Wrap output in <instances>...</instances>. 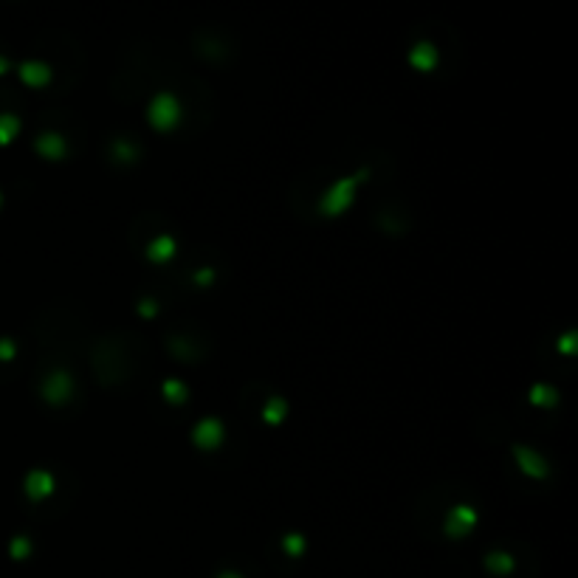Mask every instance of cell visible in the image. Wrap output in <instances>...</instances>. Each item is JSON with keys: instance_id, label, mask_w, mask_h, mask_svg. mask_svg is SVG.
<instances>
[{"instance_id": "obj_17", "label": "cell", "mask_w": 578, "mask_h": 578, "mask_svg": "<svg viewBox=\"0 0 578 578\" xmlns=\"http://www.w3.org/2000/svg\"><path fill=\"white\" fill-rule=\"evenodd\" d=\"M113 155H116L122 164H130V161H136V158H139V149H136V144H130V142L119 139V142H113Z\"/></svg>"}, {"instance_id": "obj_20", "label": "cell", "mask_w": 578, "mask_h": 578, "mask_svg": "<svg viewBox=\"0 0 578 578\" xmlns=\"http://www.w3.org/2000/svg\"><path fill=\"white\" fill-rule=\"evenodd\" d=\"M556 347H559L562 353H567V356H570V353H576V347H578L576 330H567V333H564V336H562V339L556 342Z\"/></svg>"}, {"instance_id": "obj_2", "label": "cell", "mask_w": 578, "mask_h": 578, "mask_svg": "<svg viewBox=\"0 0 578 578\" xmlns=\"http://www.w3.org/2000/svg\"><path fill=\"white\" fill-rule=\"evenodd\" d=\"M181 116H184V110H181V102H178L175 93H158L149 102V107H147V119H149V125L155 130H172V127H178Z\"/></svg>"}, {"instance_id": "obj_12", "label": "cell", "mask_w": 578, "mask_h": 578, "mask_svg": "<svg viewBox=\"0 0 578 578\" xmlns=\"http://www.w3.org/2000/svg\"><path fill=\"white\" fill-rule=\"evenodd\" d=\"M527 398H530L533 406H542V409H550V406L559 404V392H556L550 384H533V389H530Z\"/></svg>"}, {"instance_id": "obj_9", "label": "cell", "mask_w": 578, "mask_h": 578, "mask_svg": "<svg viewBox=\"0 0 578 578\" xmlns=\"http://www.w3.org/2000/svg\"><path fill=\"white\" fill-rule=\"evenodd\" d=\"M409 63H412V68H418V71H424V73L434 71V65H437V48H434L429 40H421L418 46H412Z\"/></svg>"}, {"instance_id": "obj_4", "label": "cell", "mask_w": 578, "mask_h": 578, "mask_svg": "<svg viewBox=\"0 0 578 578\" xmlns=\"http://www.w3.org/2000/svg\"><path fill=\"white\" fill-rule=\"evenodd\" d=\"M223 434H226V429H223V424L217 418H204L192 429V443L198 448H204V451H212L223 443Z\"/></svg>"}, {"instance_id": "obj_14", "label": "cell", "mask_w": 578, "mask_h": 578, "mask_svg": "<svg viewBox=\"0 0 578 578\" xmlns=\"http://www.w3.org/2000/svg\"><path fill=\"white\" fill-rule=\"evenodd\" d=\"M485 567H488L491 573H497V576H508V573H513L516 562H513L510 553L497 550V553H488V556H485Z\"/></svg>"}, {"instance_id": "obj_18", "label": "cell", "mask_w": 578, "mask_h": 578, "mask_svg": "<svg viewBox=\"0 0 578 578\" xmlns=\"http://www.w3.org/2000/svg\"><path fill=\"white\" fill-rule=\"evenodd\" d=\"M305 547H308V545H305V536H302V533H285V536H283V550L290 553V556H302Z\"/></svg>"}, {"instance_id": "obj_16", "label": "cell", "mask_w": 578, "mask_h": 578, "mask_svg": "<svg viewBox=\"0 0 578 578\" xmlns=\"http://www.w3.org/2000/svg\"><path fill=\"white\" fill-rule=\"evenodd\" d=\"M20 133V119L11 113H0V144H9Z\"/></svg>"}, {"instance_id": "obj_10", "label": "cell", "mask_w": 578, "mask_h": 578, "mask_svg": "<svg viewBox=\"0 0 578 578\" xmlns=\"http://www.w3.org/2000/svg\"><path fill=\"white\" fill-rule=\"evenodd\" d=\"M20 79L26 85H31V88H40V85H46L51 79V68L43 60H28V63L20 65Z\"/></svg>"}, {"instance_id": "obj_8", "label": "cell", "mask_w": 578, "mask_h": 578, "mask_svg": "<svg viewBox=\"0 0 578 578\" xmlns=\"http://www.w3.org/2000/svg\"><path fill=\"white\" fill-rule=\"evenodd\" d=\"M34 147H37V152L40 155H46L48 161H60V158H65V152H68V144H65V139L60 136V133H43V136H37V142H34Z\"/></svg>"}, {"instance_id": "obj_25", "label": "cell", "mask_w": 578, "mask_h": 578, "mask_svg": "<svg viewBox=\"0 0 578 578\" xmlns=\"http://www.w3.org/2000/svg\"><path fill=\"white\" fill-rule=\"evenodd\" d=\"M6 68H9V63H6V60H3V57H0V73L6 71Z\"/></svg>"}, {"instance_id": "obj_23", "label": "cell", "mask_w": 578, "mask_h": 578, "mask_svg": "<svg viewBox=\"0 0 578 578\" xmlns=\"http://www.w3.org/2000/svg\"><path fill=\"white\" fill-rule=\"evenodd\" d=\"M212 280H215V268H198L195 271V283L198 285H209Z\"/></svg>"}, {"instance_id": "obj_13", "label": "cell", "mask_w": 578, "mask_h": 578, "mask_svg": "<svg viewBox=\"0 0 578 578\" xmlns=\"http://www.w3.org/2000/svg\"><path fill=\"white\" fill-rule=\"evenodd\" d=\"M285 415H288V404H285V398H280V395L268 398V404L263 406V421H266V424H271V426L283 424V421H285Z\"/></svg>"}, {"instance_id": "obj_6", "label": "cell", "mask_w": 578, "mask_h": 578, "mask_svg": "<svg viewBox=\"0 0 578 578\" xmlns=\"http://www.w3.org/2000/svg\"><path fill=\"white\" fill-rule=\"evenodd\" d=\"M513 454H516V463L519 468L530 477V480H545L547 477V463L539 451L527 448V446H513Z\"/></svg>"}, {"instance_id": "obj_26", "label": "cell", "mask_w": 578, "mask_h": 578, "mask_svg": "<svg viewBox=\"0 0 578 578\" xmlns=\"http://www.w3.org/2000/svg\"><path fill=\"white\" fill-rule=\"evenodd\" d=\"M0 201H3V195H0Z\"/></svg>"}, {"instance_id": "obj_15", "label": "cell", "mask_w": 578, "mask_h": 578, "mask_svg": "<svg viewBox=\"0 0 578 578\" xmlns=\"http://www.w3.org/2000/svg\"><path fill=\"white\" fill-rule=\"evenodd\" d=\"M161 389H164V398H167L169 404H184V401L189 398L186 384H184V381H178V378H167Z\"/></svg>"}, {"instance_id": "obj_24", "label": "cell", "mask_w": 578, "mask_h": 578, "mask_svg": "<svg viewBox=\"0 0 578 578\" xmlns=\"http://www.w3.org/2000/svg\"><path fill=\"white\" fill-rule=\"evenodd\" d=\"M217 578H243V576H237V573H220Z\"/></svg>"}, {"instance_id": "obj_1", "label": "cell", "mask_w": 578, "mask_h": 578, "mask_svg": "<svg viewBox=\"0 0 578 578\" xmlns=\"http://www.w3.org/2000/svg\"><path fill=\"white\" fill-rule=\"evenodd\" d=\"M362 178H367V169H359L356 175H345V178H339V181L322 195V201H319V212H322V215H330V217L342 215V212L353 204V195H356Z\"/></svg>"}, {"instance_id": "obj_3", "label": "cell", "mask_w": 578, "mask_h": 578, "mask_svg": "<svg viewBox=\"0 0 578 578\" xmlns=\"http://www.w3.org/2000/svg\"><path fill=\"white\" fill-rule=\"evenodd\" d=\"M73 392V378L65 369H51L43 381V395L48 404H65Z\"/></svg>"}, {"instance_id": "obj_22", "label": "cell", "mask_w": 578, "mask_h": 578, "mask_svg": "<svg viewBox=\"0 0 578 578\" xmlns=\"http://www.w3.org/2000/svg\"><path fill=\"white\" fill-rule=\"evenodd\" d=\"M139 313H142L144 319H152V316L158 313V305H155L152 299H142V302H139Z\"/></svg>"}, {"instance_id": "obj_19", "label": "cell", "mask_w": 578, "mask_h": 578, "mask_svg": "<svg viewBox=\"0 0 578 578\" xmlns=\"http://www.w3.org/2000/svg\"><path fill=\"white\" fill-rule=\"evenodd\" d=\"M28 550H31V542H28L26 536H14V539H11V547H9V553H11L14 559H23V556H28Z\"/></svg>"}, {"instance_id": "obj_7", "label": "cell", "mask_w": 578, "mask_h": 578, "mask_svg": "<svg viewBox=\"0 0 578 578\" xmlns=\"http://www.w3.org/2000/svg\"><path fill=\"white\" fill-rule=\"evenodd\" d=\"M51 491H54V477L46 468H37L26 477V494L31 500H46V497H51Z\"/></svg>"}, {"instance_id": "obj_5", "label": "cell", "mask_w": 578, "mask_h": 578, "mask_svg": "<svg viewBox=\"0 0 578 578\" xmlns=\"http://www.w3.org/2000/svg\"><path fill=\"white\" fill-rule=\"evenodd\" d=\"M474 525H477V510L468 505H454L451 510H448V516H446V522H443V527H446V533L448 536H466V533H471L474 530Z\"/></svg>"}, {"instance_id": "obj_11", "label": "cell", "mask_w": 578, "mask_h": 578, "mask_svg": "<svg viewBox=\"0 0 578 578\" xmlns=\"http://www.w3.org/2000/svg\"><path fill=\"white\" fill-rule=\"evenodd\" d=\"M175 237H169V234H161V237H155L149 246H147V260H152V263H167V260H172L175 257Z\"/></svg>"}, {"instance_id": "obj_21", "label": "cell", "mask_w": 578, "mask_h": 578, "mask_svg": "<svg viewBox=\"0 0 578 578\" xmlns=\"http://www.w3.org/2000/svg\"><path fill=\"white\" fill-rule=\"evenodd\" d=\"M14 353H17L14 342H11V339H0V362H9V359H14Z\"/></svg>"}]
</instances>
